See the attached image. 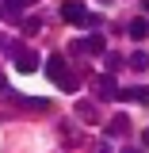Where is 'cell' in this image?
<instances>
[{
  "mask_svg": "<svg viewBox=\"0 0 149 153\" xmlns=\"http://www.w3.org/2000/svg\"><path fill=\"white\" fill-rule=\"evenodd\" d=\"M61 19L73 23V27H88V31H96V27L103 23V16L84 12V4H76V0H65V4H61Z\"/></svg>",
  "mask_w": 149,
  "mask_h": 153,
  "instance_id": "obj_1",
  "label": "cell"
},
{
  "mask_svg": "<svg viewBox=\"0 0 149 153\" xmlns=\"http://www.w3.org/2000/svg\"><path fill=\"white\" fill-rule=\"evenodd\" d=\"M69 50H73V54H103V35H88V38H80V42H73V46H69Z\"/></svg>",
  "mask_w": 149,
  "mask_h": 153,
  "instance_id": "obj_2",
  "label": "cell"
},
{
  "mask_svg": "<svg viewBox=\"0 0 149 153\" xmlns=\"http://www.w3.org/2000/svg\"><path fill=\"white\" fill-rule=\"evenodd\" d=\"M16 69H19V73H35V69H38V54H35V50H19V54H16Z\"/></svg>",
  "mask_w": 149,
  "mask_h": 153,
  "instance_id": "obj_3",
  "label": "cell"
},
{
  "mask_svg": "<svg viewBox=\"0 0 149 153\" xmlns=\"http://www.w3.org/2000/svg\"><path fill=\"white\" fill-rule=\"evenodd\" d=\"M119 100H126V103H149V88H119Z\"/></svg>",
  "mask_w": 149,
  "mask_h": 153,
  "instance_id": "obj_4",
  "label": "cell"
},
{
  "mask_svg": "<svg viewBox=\"0 0 149 153\" xmlns=\"http://www.w3.org/2000/svg\"><path fill=\"white\" fill-rule=\"evenodd\" d=\"M23 8H31V0H4V4H0V16L16 23V16L23 12Z\"/></svg>",
  "mask_w": 149,
  "mask_h": 153,
  "instance_id": "obj_5",
  "label": "cell"
},
{
  "mask_svg": "<svg viewBox=\"0 0 149 153\" xmlns=\"http://www.w3.org/2000/svg\"><path fill=\"white\" fill-rule=\"evenodd\" d=\"M115 92H119V88L111 84V76H107V73L96 76V96H99V100H115Z\"/></svg>",
  "mask_w": 149,
  "mask_h": 153,
  "instance_id": "obj_6",
  "label": "cell"
},
{
  "mask_svg": "<svg viewBox=\"0 0 149 153\" xmlns=\"http://www.w3.org/2000/svg\"><path fill=\"white\" fill-rule=\"evenodd\" d=\"M61 73H69V69H65V57H61V54H54L50 61H46V76H50V80H57Z\"/></svg>",
  "mask_w": 149,
  "mask_h": 153,
  "instance_id": "obj_7",
  "label": "cell"
},
{
  "mask_svg": "<svg viewBox=\"0 0 149 153\" xmlns=\"http://www.w3.org/2000/svg\"><path fill=\"white\" fill-rule=\"evenodd\" d=\"M126 31H130V38H138V42H142V38H149V19H134Z\"/></svg>",
  "mask_w": 149,
  "mask_h": 153,
  "instance_id": "obj_8",
  "label": "cell"
},
{
  "mask_svg": "<svg viewBox=\"0 0 149 153\" xmlns=\"http://www.w3.org/2000/svg\"><path fill=\"white\" fill-rule=\"evenodd\" d=\"M76 115H80L84 123H99V111H96L92 103H76Z\"/></svg>",
  "mask_w": 149,
  "mask_h": 153,
  "instance_id": "obj_9",
  "label": "cell"
},
{
  "mask_svg": "<svg viewBox=\"0 0 149 153\" xmlns=\"http://www.w3.org/2000/svg\"><path fill=\"white\" fill-rule=\"evenodd\" d=\"M107 134H126V115H115V123H107Z\"/></svg>",
  "mask_w": 149,
  "mask_h": 153,
  "instance_id": "obj_10",
  "label": "cell"
},
{
  "mask_svg": "<svg viewBox=\"0 0 149 153\" xmlns=\"http://www.w3.org/2000/svg\"><path fill=\"white\" fill-rule=\"evenodd\" d=\"M130 65H134V69H145V65H149V54H142V50H138V54L130 57Z\"/></svg>",
  "mask_w": 149,
  "mask_h": 153,
  "instance_id": "obj_11",
  "label": "cell"
},
{
  "mask_svg": "<svg viewBox=\"0 0 149 153\" xmlns=\"http://www.w3.org/2000/svg\"><path fill=\"white\" fill-rule=\"evenodd\" d=\"M23 31H27V35H38V31H42V23H38V19H27V23H23Z\"/></svg>",
  "mask_w": 149,
  "mask_h": 153,
  "instance_id": "obj_12",
  "label": "cell"
},
{
  "mask_svg": "<svg viewBox=\"0 0 149 153\" xmlns=\"http://www.w3.org/2000/svg\"><path fill=\"white\" fill-rule=\"evenodd\" d=\"M0 92H8V84H4V76H0Z\"/></svg>",
  "mask_w": 149,
  "mask_h": 153,
  "instance_id": "obj_13",
  "label": "cell"
},
{
  "mask_svg": "<svg viewBox=\"0 0 149 153\" xmlns=\"http://www.w3.org/2000/svg\"><path fill=\"white\" fill-rule=\"evenodd\" d=\"M122 153H142V149H122Z\"/></svg>",
  "mask_w": 149,
  "mask_h": 153,
  "instance_id": "obj_14",
  "label": "cell"
},
{
  "mask_svg": "<svg viewBox=\"0 0 149 153\" xmlns=\"http://www.w3.org/2000/svg\"><path fill=\"white\" fill-rule=\"evenodd\" d=\"M145 12H149V0H145Z\"/></svg>",
  "mask_w": 149,
  "mask_h": 153,
  "instance_id": "obj_15",
  "label": "cell"
}]
</instances>
